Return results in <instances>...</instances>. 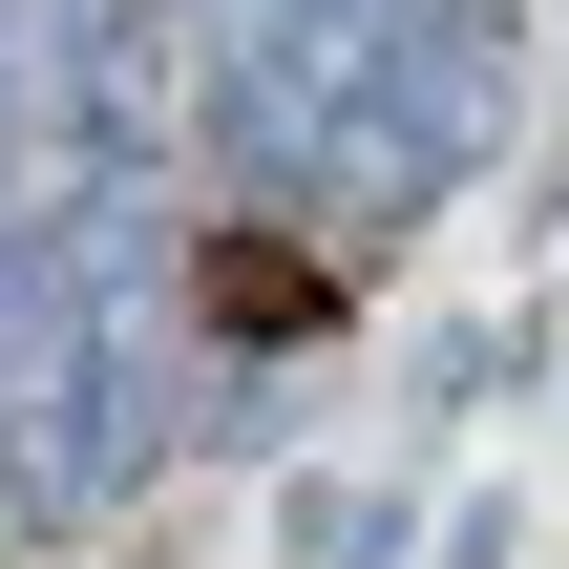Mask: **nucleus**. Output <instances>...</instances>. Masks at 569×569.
<instances>
[{"label":"nucleus","instance_id":"obj_1","mask_svg":"<svg viewBox=\"0 0 569 569\" xmlns=\"http://www.w3.org/2000/svg\"><path fill=\"white\" fill-rule=\"evenodd\" d=\"M190 274H211V296H190V317H211V338H232V359H296V338H338V296H359V274H338V253H317V232H211V253H190Z\"/></svg>","mask_w":569,"mask_h":569}]
</instances>
